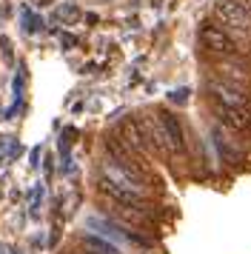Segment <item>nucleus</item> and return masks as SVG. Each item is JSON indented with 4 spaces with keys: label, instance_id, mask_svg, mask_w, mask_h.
I'll use <instances>...</instances> for the list:
<instances>
[{
    "label": "nucleus",
    "instance_id": "nucleus-9",
    "mask_svg": "<svg viewBox=\"0 0 251 254\" xmlns=\"http://www.w3.org/2000/svg\"><path fill=\"white\" fill-rule=\"evenodd\" d=\"M80 249L89 254H120V249L114 243L103 240V237H94V234H83L80 237Z\"/></svg>",
    "mask_w": 251,
    "mask_h": 254
},
{
    "label": "nucleus",
    "instance_id": "nucleus-3",
    "mask_svg": "<svg viewBox=\"0 0 251 254\" xmlns=\"http://www.w3.org/2000/svg\"><path fill=\"white\" fill-rule=\"evenodd\" d=\"M214 14L228 32H251V12L237 0H220L214 6Z\"/></svg>",
    "mask_w": 251,
    "mask_h": 254
},
{
    "label": "nucleus",
    "instance_id": "nucleus-6",
    "mask_svg": "<svg viewBox=\"0 0 251 254\" xmlns=\"http://www.w3.org/2000/svg\"><path fill=\"white\" fill-rule=\"evenodd\" d=\"M117 137L123 140L128 149L134 151L137 157H143V154H148V140H146V131H143V126H140V120H134V117H126L123 123H120V128H117Z\"/></svg>",
    "mask_w": 251,
    "mask_h": 254
},
{
    "label": "nucleus",
    "instance_id": "nucleus-7",
    "mask_svg": "<svg viewBox=\"0 0 251 254\" xmlns=\"http://www.w3.org/2000/svg\"><path fill=\"white\" fill-rule=\"evenodd\" d=\"M214 115L220 117V123L228 126L231 131H249L251 128V112L243 106H223L214 103Z\"/></svg>",
    "mask_w": 251,
    "mask_h": 254
},
{
    "label": "nucleus",
    "instance_id": "nucleus-4",
    "mask_svg": "<svg viewBox=\"0 0 251 254\" xmlns=\"http://www.w3.org/2000/svg\"><path fill=\"white\" fill-rule=\"evenodd\" d=\"M205 89H208V94H211V100H214V103H223V106H243V109H246V103H249L246 86H237V83L226 80V77H220V74L208 77Z\"/></svg>",
    "mask_w": 251,
    "mask_h": 254
},
{
    "label": "nucleus",
    "instance_id": "nucleus-5",
    "mask_svg": "<svg viewBox=\"0 0 251 254\" xmlns=\"http://www.w3.org/2000/svg\"><path fill=\"white\" fill-rule=\"evenodd\" d=\"M140 126H143V131H146V140H148L151 149L160 151V154H166V157H177V151H174V146H171L169 131L163 128L160 117H140Z\"/></svg>",
    "mask_w": 251,
    "mask_h": 254
},
{
    "label": "nucleus",
    "instance_id": "nucleus-1",
    "mask_svg": "<svg viewBox=\"0 0 251 254\" xmlns=\"http://www.w3.org/2000/svg\"><path fill=\"white\" fill-rule=\"evenodd\" d=\"M97 189H100V194H106L112 203H117V206H131V208H140V211H146V208H148L146 206V194H143V191L131 189L128 183L114 180V177H109L106 172L97 177Z\"/></svg>",
    "mask_w": 251,
    "mask_h": 254
},
{
    "label": "nucleus",
    "instance_id": "nucleus-10",
    "mask_svg": "<svg viewBox=\"0 0 251 254\" xmlns=\"http://www.w3.org/2000/svg\"><path fill=\"white\" fill-rule=\"evenodd\" d=\"M214 146H217L220 157H223L226 163H231V166H237V163H240V151H237V149H231V146H228V143L220 137V134H214Z\"/></svg>",
    "mask_w": 251,
    "mask_h": 254
},
{
    "label": "nucleus",
    "instance_id": "nucleus-2",
    "mask_svg": "<svg viewBox=\"0 0 251 254\" xmlns=\"http://www.w3.org/2000/svg\"><path fill=\"white\" fill-rule=\"evenodd\" d=\"M200 43H203L205 52L220 55V58H234V52H237V43H234L231 32L220 23H203V29H200Z\"/></svg>",
    "mask_w": 251,
    "mask_h": 254
},
{
    "label": "nucleus",
    "instance_id": "nucleus-8",
    "mask_svg": "<svg viewBox=\"0 0 251 254\" xmlns=\"http://www.w3.org/2000/svg\"><path fill=\"white\" fill-rule=\"evenodd\" d=\"M160 123H163V128L169 131V137H171V146H174V151L177 154H186V134H183V126H180V120L171 115V112H160Z\"/></svg>",
    "mask_w": 251,
    "mask_h": 254
},
{
    "label": "nucleus",
    "instance_id": "nucleus-11",
    "mask_svg": "<svg viewBox=\"0 0 251 254\" xmlns=\"http://www.w3.org/2000/svg\"><path fill=\"white\" fill-rule=\"evenodd\" d=\"M66 254H89V252H83V249H80V252H66Z\"/></svg>",
    "mask_w": 251,
    "mask_h": 254
}]
</instances>
